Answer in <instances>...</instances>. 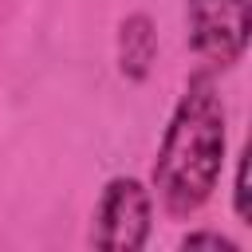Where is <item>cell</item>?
I'll return each mask as SVG.
<instances>
[{
  "mask_svg": "<svg viewBox=\"0 0 252 252\" xmlns=\"http://www.w3.org/2000/svg\"><path fill=\"white\" fill-rule=\"evenodd\" d=\"M220 158H224V106L209 75H197L165 130L154 181L173 217H185L201 209L220 177Z\"/></svg>",
  "mask_w": 252,
  "mask_h": 252,
  "instance_id": "6da1fadb",
  "label": "cell"
},
{
  "mask_svg": "<svg viewBox=\"0 0 252 252\" xmlns=\"http://www.w3.org/2000/svg\"><path fill=\"white\" fill-rule=\"evenodd\" d=\"M185 16H189V39L197 55L220 67L240 59L252 28L248 0H189Z\"/></svg>",
  "mask_w": 252,
  "mask_h": 252,
  "instance_id": "7a4b0ae2",
  "label": "cell"
},
{
  "mask_svg": "<svg viewBox=\"0 0 252 252\" xmlns=\"http://www.w3.org/2000/svg\"><path fill=\"white\" fill-rule=\"evenodd\" d=\"M146 232H150V197H146V189L130 177H114L102 189L91 240L98 248L130 252V248H142Z\"/></svg>",
  "mask_w": 252,
  "mask_h": 252,
  "instance_id": "3957f363",
  "label": "cell"
},
{
  "mask_svg": "<svg viewBox=\"0 0 252 252\" xmlns=\"http://www.w3.org/2000/svg\"><path fill=\"white\" fill-rule=\"evenodd\" d=\"M150 55H154L150 24H146L142 16L126 20V24H122V71H130V75H146Z\"/></svg>",
  "mask_w": 252,
  "mask_h": 252,
  "instance_id": "277c9868",
  "label": "cell"
},
{
  "mask_svg": "<svg viewBox=\"0 0 252 252\" xmlns=\"http://www.w3.org/2000/svg\"><path fill=\"white\" fill-rule=\"evenodd\" d=\"M236 213L248 220L252 205H248V158H240V173H236Z\"/></svg>",
  "mask_w": 252,
  "mask_h": 252,
  "instance_id": "5b68a950",
  "label": "cell"
},
{
  "mask_svg": "<svg viewBox=\"0 0 252 252\" xmlns=\"http://www.w3.org/2000/svg\"><path fill=\"white\" fill-rule=\"evenodd\" d=\"M181 244H185V248H201V244H205V248H224V252H232V248H236L232 240H224V236H213V232H197V236H185Z\"/></svg>",
  "mask_w": 252,
  "mask_h": 252,
  "instance_id": "8992f818",
  "label": "cell"
}]
</instances>
